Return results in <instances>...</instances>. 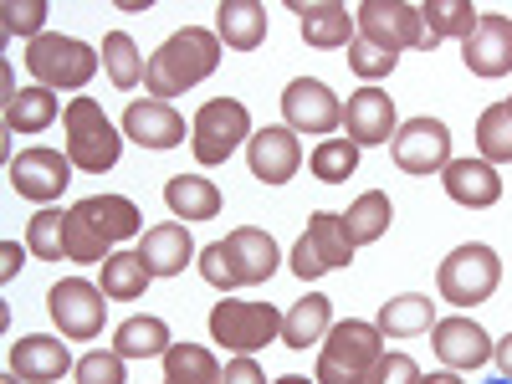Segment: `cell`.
Masks as SVG:
<instances>
[{
  "label": "cell",
  "mask_w": 512,
  "mask_h": 384,
  "mask_svg": "<svg viewBox=\"0 0 512 384\" xmlns=\"http://www.w3.org/2000/svg\"><path fill=\"white\" fill-rule=\"evenodd\" d=\"M477 149H482L487 164H512V108L507 103L482 108V118H477Z\"/></svg>",
  "instance_id": "37"
},
{
  "label": "cell",
  "mask_w": 512,
  "mask_h": 384,
  "mask_svg": "<svg viewBox=\"0 0 512 384\" xmlns=\"http://www.w3.org/2000/svg\"><path fill=\"white\" fill-rule=\"evenodd\" d=\"M292 11L303 16V41H308V47L333 52V47H349V41L359 36L354 31L359 21L349 16V6H338V0H318V6H303V0H297Z\"/></svg>",
  "instance_id": "25"
},
{
  "label": "cell",
  "mask_w": 512,
  "mask_h": 384,
  "mask_svg": "<svg viewBox=\"0 0 512 384\" xmlns=\"http://www.w3.org/2000/svg\"><path fill=\"white\" fill-rule=\"evenodd\" d=\"M169 344H175V338H169V323L154 318V313L128 318V323H118V333H113V349H118L123 359H164Z\"/></svg>",
  "instance_id": "29"
},
{
  "label": "cell",
  "mask_w": 512,
  "mask_h": 384,
  "mask_svg": "<svg viewBox=\"0 0 512 384\" xmlns=\"http://www.w3.org/2000/svg\"><path fill=\"white\" fill-rule=\"evenodd\" d=\"M359 21V36L379 41L384 52H405V47H420V52H431L436 41L425 36V21H420V6H405V0H364V6L354 11Z\"/></svg>",
  "instance_id": "11"
},
{
  "label": "cell",
  "mask_w": 512,
  "mask_h": 384,
  "mask_svg": "<svg viewBox=\"0 0 512 384\" xmlns=\"http://www.w3.org/2000/svg\"><path fill=\"white\" fill-rule=\"evenodd\" d=\"M144 216L128 195H88L67 210V262H108L113 241L139 236Z\"/></svg>",
  "instance_id": "1"
},
{
  "label": "cell",
  "mask_w": 512,
  "mask_h": 384,
  "mask_svg": "<svg viewBox=\"0 0 512 384\" xmlns=\"http://www.w3.org/2000/svg\"><path fill=\"white\" fill-rule=\"evenodd\" d=\"M390 221H395L390 195H384V190H364V195L349 205L344 231H349V241H354V246H369V241H379L384 231H390Z\"/></svg>",
  "instance_id": "33"
},
{
  "label": "cell",
  "mask_w": 512,
  "mask_h": 384,
  "mask_svg": "<svg viewBox=\"0 0 512 384\" xmlns=\"http://www.w3.org/2000/svg\"><path fill=\"white\" fill-rule=\"evenodd\" d=\"M216 67H221V36L205 26H185L149 57L144 88H149V98L164 103V98H180L185 88H195V82H205Z\"/></svg>",
  "instance_id": "2"
},
{
  "label": "cell",
  "mask_w": 512,
  "mask_h": 384,
  "mask_svg": "<svg viewBox=\"0 0 512 384\" xmlns=\"http://www.w3.org/2000/svg\"><path fill=\"white\" fill-rule=\"evenodd\" d=\"M431 297H420V292H405V297H390V303L379 308V318H374V328L384 333V338H415V333H425V328H436L431 323Z\"/></svg>",
  "instance_id": "31"
},
{
  "label": "cell",
  "mask_w": 512,
  "mask_h": 384,
  "mask_svg": "<svg viewBox=\"0 0 512 384\" xmlns=\"http://www.w3.org/2000/svg\"><path fill=\"white\" fill-rule=\"evenodd\" d=\"M492 354H497V364H502V379H512V333L502 338V344H497Z\"/></svg>",
  "instance_id": "45"
},
{
  "label": "cell",
  "mask_w": 512,
  "mask_h": 384,
  "mask_svg": "<svg viewBox=\"0 0 512 384\" xmlns=\"http://www.w3.org/2000/svg\"><path fill=\"white\" fill-rule=\"evenodd\" d=\"M221 384H267V374H262V364H256L251 354H236V359L226 364Z\"/></svg>",
  "instance_id": "43"
},
{
  "label": "cell",
  "mask_w": 512,
  "mask_h": 384,
  "mask_svg": "<svg viewBox=\"0 0 512 384\" xmlns=\"http://www.w3.org/2000/svg\"><path fill=\"white\" fill-rule=\"evenodd\" d=\"M507 108H512V103H507Z\"/></svg>",
  "instance_id": "50"
},
{
  "label": "cell",
  "mask_w": 512,
  "mask_h": 384,
  "mask_svg": "<svg viewBox=\"0 0 512 384\" xmlns=\"http://www.w3.org/2000/svg\"><path fill=\"white\" fill-rule=\"evenodd\" d=\"M246 159H251V175L262 185H287L297 175V164H303V144H297V134L287 123H267L251 134Z\"/></svg>",
  "instance_id": "16"
},
{
  "label": "cell",
  "mask_w": 512,
  "mask_h": 384,
  "mask_svg": "<svg viewBox=\"0 0 512 384\" xmlns=\"http://www.w3.org/2000/svg\"><path fill=\"white\" fill-rule=\"evenodd\" d=\"M349 262H354V241L344 231V216H333V210H313L308 231L297 236V246H292V272L303 282H313V277H323L333 267H349Z\"/></svg>",
  "instance_id": "10"
},
{
  "label": "cell",
  "mask_w": 512,
  "mask_h": 384,
  "mask_svg": "<svg viewBox=\"0 0 512 384\" xmlns=\"http://www.w3.org/2000/svg\"><path fill=\"white\" fill-rule=\"evenodd\" d=\"M431 338H436V354L446 369H482L492 359V338L472 318H441L431 328Z\"/></svg>",
  "instance_id": "22"
},
{
  "label": "cell",
  "mask_w": 512,
  "mask_h": 384,
  "mask_svg": "<svg viewBox=\"0 0 512 384\" xmlns=\"http://www.w3.org/2000/svg\"><path fill=\"white\" fill-rule=\"evenodd\" d=\"M72 185V159L67 149H21L11 159V190L26 195V200H57L62 190Z\"/></svg>",
  "instance_id": "15"
},
{
  "label": "cell",
  "mask_w": 512,
  "mask_h": 384,
  "mask_svg": "<svg viewBox=\"0 0 512 384\" xmlns=\"http://www.w3.org/2000/svg\"><path fill=\"white\" fill-rule=\"evenodd\" d=\"M308 169H313V180H323V185H344L359 169V144L354 139H323L308 154Z\"/></svg>",
  "instance_id": "36"
},
{
  "label": "cell",
  "mask_w": 512,
  "mask_h": 384,
  "mask_svg": "<svg viewBox=\"0 0 512 384\" xmlns=\"http://www.w3.org/2000/svg\"><path fill=\"white\" fill-rule=\"evenodd\" d=\"M210 338L226 344L231 354H256L267 349L272 338H282V313L272 303H236V297H221L210 308Z\"/></svg>",
  "instance_id": "9"
},
{
  "label": "cell",
  "mask_w": 512,
  "mask_h": 384,
  "mask_svg": "<svg viewBox=\"0 0 512 384\" xmlns=\"http://www.w3.org/2000/svg\"><path fill=\"white\" fill-rule=\"evenodd\" d=\"M461 62L477 77H507L512 72V16L482 11L477 31L461 41Z\"/></svg>",
  "instance_id": "17"
},
{
  "label": "cell",
  "mask_w": 512,
  "mask_h": 384,
  "mask_svg": "<svg viewBox=\"0 0 512 384\" xmlns=\"http://www.w3.org/2000/svg\"><path fill=\"white\" fill-rule=\"evenodd\" d=\"M384 344V333L374 323H333L328 338H323V354H318V384H369L374 364H379V349Z\"/></svg>",
  "instance_id": "4"
},
{
  "label": "cell",
  "mask_w": 512,
  "mask_h": 384,
  "mask_svg": "<svg viewBox=\"0 0 512 384\" xmlns=\"http://www.w3.org/2000/svg\"><path fill=\"white\" fill-rule=\"evenodd\" d=\"M415 379H420V364L410 354H379V364L369 374V384H415Z\"/></svg>",
  "instance_id": "42"
},
{
  "label": "cell",
  "mask_w": 512,
  "mask_h": 384,
  "mask_svg": "<svg viewBox=\"0 0 512 384\" xmlns=\"http://www.w3.org/2000/svg\"><path fill=\"white\" fill-rule=\"evenodd\" d=\"M487 384H512V379H487Z\"/></svg>",
  "instance_id": "49"
},
{
  "label": "cell",
  "mask_w": 512,
  "mask_h": 384,
  "mask_svg": "<svg viewBox=\"0 0 512 384\" xmlns=\"http://www.w3.org/2000/svg\"><path fill=\"white\" fill-rule=\"evenodd\" d=\"M0 256H6V267H0V277H16V262H21V246H16V241H6V246H0Z\"/></svg>",
  "instance_id": "44"
},
{
  "label": "cell",
  "mask_w": 512,
  "mask_h": 384,
  "mask_svg": "<svg viewBox=\"0 0 512 384\" xmlns=\"http://www.w3.org/2000/svg\"><path fill=\"white\" fill-rule=\"evenodd\" d=\"M26 67L36 77V88H52V93L72 88L77 93L82 82L98 72V52L88 47V41H77V36L47 31V36H36L31 47H26Z\"/></svg>",
  "instance_id": "6"
},
{
  "label": "cell",
  "mask_w": 512,
  "mask_h": 384,
  "mask_svg": "<svg viewBox=\"0 0 512 384\" xmlns=\"http://www.w3.org/2000/svg\"><path fill=\"white\" fill-rule=\"evenodd\" d=\"M221 359L205 344H169L164 354V384H221Z\"/></svg>",
  "instance_id": "30"
},
{
  "label": "cell",
  "mask_w": 512,
  "mask_h": 384,
  "mask_svg": "<svg viewBox=\"0 0 512 384\" xmlns=\"http://www.w3.org/2000/svg\"><path fill=\"white\" fill-rule=\"evenodd\" d=\"M123 134L139 149H175V144H185V118L159 98H144V103H128Z\"/></svg>",
  "instance_id": "19"
},
{
  "label": "cell",
  "mask_w": 512,
  "mask_h": 384,
  "mask_svg": "<svg viewBox=\"0 0 512 384\" xmlns=\"http://www.w3.org/2000/svg\"><path fill=\"white\" fill-rule=\"evenodd\" d=\"M67 369H77V364H72V354H67L62 338L26 333L21 344H11V374H21L26 384H52V379H62Z\"/></svg>",
  "instance_id": "23"
},
{
  "label": "cell",
  "mask_w": 512,
  "mask_h": 384,
  "mask_svg": "<svg viewBox=\"0 0 512 384\" xmlns=\"http://www.w3.org/2000/svg\"><path fill=\"white\" fill-rule=\"evenodd\" d=\"M344 128H349V139H354L359 149L390 144V139H395V98L379 93V88L349 93V103H344Z\"/></svg>",
  "instance_id": "18"
},
{
  "label": "cell",
  "mask_w": 512,
  "mask_h": 384,
  "mask_svg": "<svg viewBox=\"0 0 512 384\" xmlns=\"http://www.w3.org/2000/svg\"><path fill=\"white\" fill-rule=\"evenodd\" d=\"M420 21H425V36L441 41V36H472L482 11L472 6V0H420Z\"/></svg>",
  "instance_id": "34"
},
{
  "label": "cell",
  "mask_w": 512,
  "mask_h": 384,
  "mask_svg": "<svg viewBox=\"0 0 512 384\" xmlns=\"http://www.w3.org/2000/svg\"><path fill=\"white\" fill-rule=\"evenodd\" d=\"M103 67H108V77H113V88L118 93H128V88H139L144 82V57H139V47H134V36L128 31H108L103 36Z\"/></svg>",
  "instance_id": "35"
},
{
  "label": "cell",
  "mask_w": 512,
  "mask_h": 384,
  "mask_svg": "<svg viewBox=\"0 0 512 384\" xmlns=\"http://www.w3.org/2000/svg\"><path fill=\"white\" fill-rule=\"evenodd\" d=\"M497 282H502V262H497V251L482 246V241L456 246L446 262H441V272H436L441 297H446V303H456V308L487 303V297L497 292Z\"/></svg>",
  "instance_id": "7"
},
{
  "label": "cell",
  "mask_w": 512,
  "mask_h": 384,
  "mask_svg": "<svg viewBox=\"0 0 512 384\" xmlns=\"http://www.w3.org/2000/svg\"><path fill=\"white\" fill-rule=\"evenodd\" d=\"M62 128H67V159H72V169H82V175H103V169L118 164L123 139H118V128L108 123L103 103L72 98L67 113H62Z\"/></svg>",
  "instance_id": "5"
},
{
  "label": "cell",
  "mask_w": 512,
  "mask_h": 384,
  "mask_svg": "<svg viewBox=\"0 0 512 384\" xmlns=\"http://www.w3.org/2000/svg\"><path fill=\"white\" fill-rule=\"evenodd\" d=\"M0 16H6V31L11 36H41V21H47V0H6L0 6Z\"/></svg>",
  "instance_id": "41"
},
{
  "label": "cell",
  "mask_w": 512,
  "mask_h": 384,
  "mask_svg": "<svg viewBox=\"0 0 512 384\" xmlns=\"http://www.w3.org/2000/svg\"><path fill=\"white\" fill-rule=\"evenodd\" d=\"M241 144H251V113L236 98H210L200 103L195 123H190V149L200 164H226Z\"/></svg>",
  "instance_id": "8"
},
{
  "label": "cell",
  "mask_w": 512,
  "mask_h": 384,
  "mask_svg": "<svg viewBox=\"0 0 512 384\" xmlns=\"http://www.w3.org/2000/svg\"><path fill=\"white\" fill-rule=\"evenodd\" d=\"M441 185H446V195H451L456 205H466V210H492V205L502 200V175H497L487 159H451V164L441 169Z\"/></svg>",
  "instance_id": "21"
},
{
  "label": "cell",
  "mask_w": 512,
  "mask_h": 384,
  "mask_svg": "<svg viewBox=\"0 0 512 384\" xmlns=\"http://www.w3.org/2000/svg\"><path fill=\"white\" fill-rule=\"evenodd\" d=\"M72 374H77V384H128L123 354H118V349H93V354H82Z\"/></svg>",
  "instance_id": "40"
},
{
  "label": "cell",
  "mask_w": 512,
  "mask_h": 384,
  "mask_svg": "<svg viewBox=\"0 0 512 384\" xmlns=\"http://www.w3.org/2000/svg\"><path fill=\"white\" fill-rule=\"evenodd\" d=\"M0 384H21V374H6V379H0Z\"/></svg>",
  "instance_id": "48"
},
{
  "label": "cell",
  "mask_w": 512,
  "mask_h": 384,
  "mask_svg": "<svg viewBox=\"0 0 512 384\" xmlns=\"http://www.w3.org/2000/svg\"><path fill=\"white\" fill-rule=\"evenodd\" d=\"M149 282L154 277H149L139 251H113L103 262V297H108V303H134V297H144Z\"/></svg>",
  "instance_id": "32"
},
{
  "label": "cell",
  "mask_w": 512,
  "mask_h": 384,
  "mask_svg": "<svg viewBox=\"0 0 512 384\" xmlns=\"http://www.w3.org/2000/svg\"><path fill=\"white\" fill-rule=\"evenodd\" d=\"M395 62H400V57H395V52H384L379 41H369V36H354V41H349V67H354L364 82L390 77V72H395Z\"/></svg>",
  "instance_id": "39"
},
{
  "label": "cell",
  "mask_w": 512,
  "mask_h": 384,
  "mask_svg": "<svg viewBox=\"0 0 512 384\" xmlns=\"http://www.w3.org/2000/svg\"><path fill=\"white\" fill-rule=\"evenodd\" d=\"M328 328H333V303L323 292H308L303 303H292V313L282 318V344L308 349V344H318V338H328Z\"/></svg>",
  "instance_id": "27"
},
{
  "label": "cell",
  "mask_w": 512,
  "mask_h": 384,
  "mask_svg": "<svg viewBox=\"0 0 512 384\" xmlns=\"http://www.w3.org/2000/svg\"><path fill=\"white\" fill-rule=\"evenodd\" d=\"M164 205L175 210V221H216L221 216V190L200 175H175L164 185Z\"/></svg>",
  "instance_id": "26"
},
{
  "label": "cell",
  "mask_w": 512,
  "mask_h": 384,
  "mask_svg": "<svg viewBox=\"0 0 512 384\" xmlns=\"http://www.w3.org/2000/svg\"><path fill=\"white\" fill-rule=\"evenodd\" d=\"M139 256H144L149 277H180L190 262H200V251H195V241H190V226H180V221L149 226L144 241H139Z\"/></svg>",
  "instance_id": "20"
},
{
  "label": "cell",
  "mask_w": 512,
  "mask_h": 384,
  "mask_svg": "<svg viewBox=\"0 0 512 384\" xmlns=\"http://www.w3.org/2000/svg\"><path fill=\"white\" fill-rule=\"evenodd\" d=\"M277 384H318V379H303V374H282Z\"/></svg>",
  "instance_id": "47"
},
{
  "label": "cell",
  "mask_w": 512,
  "mask_h": 384,
  "mask_svg": "<svg viewBox=\"0 0 512 384\" xmlns=\"http://www.w3.org/2000/svg\"><path fill=\"white\" fill-rule=\"evenodd\" d=\"M26 251L41 262H62L67 256V210H36L26 226Z\"/></svg>",
  "instance_id": "38"
},
{
  "label": "cell",
  "mask_w": 512,
  "mask_h": 384,
  "mask_svg": "<svg viewBox=\"0 0 512 384\" xmlns=\"http://www.w3.org/2000/svg\"><path fill=\"white\" fill-rule=\"evenodd\" d=\"M395 164L405 175H441L451 164V128L441 118H410L395 134Z\"/></svg>",
  "instance_id": "14"
},
{
  "label": "cell",
  "mask_w": 512,
  "mask_h": 384,
  "mask_svg": "<svg viewBox=\"0 0 512 384\" xmlns=\"http://www.w3.org/2000/svg\"><path fill=\"white\" fill-rule=\"evenodd\" d=\"M277 241L267 231H256V226H236L226 241H210L200 246V277L210 287H251V282H267L277 272Z\"/></svg>",
  "instance_id": "3"
},
{
  "label": "cell",
  "mask_w": 512,
  "mask_h": 384,
  "mask_svg": "<svg viewBox=\"0 0 512 384\" xmlns=\"http://www.w3.org/2000/svg\"><path fill=\"white\" fill-rule=\"evenodd\" d=\"M282 113H287L292 134H333V128L344 123V103H338L333 88L318 77H292L287 93H282Z\"/></svg>",
  "instance_id": "13"
},
{
  "label": "cell",
  "mask_w": 512,
  "mask_h": 384,
  "mask_svg": "<svg viewBox=\"0 0 512 384\" xmlns=\"http://www.w3.org/2000/svg\"><path fill=\"white\" fill-rule=\"evenodd\" d=\"M415 384H461V374H456V369H446V374H420Z\"/></svg>",
  "instance_id": "46"
},
{
  "label": "cell",
  "mask_w": 512,
  "mask_h": 384,
  "mask_svg": "<svg viewBox=\"0 0 512 384\" xmlns=\"http://www.w3.org/2000/svg\"><path fill=\"white\" fill-rule=\"evenodd\" d=\"M267 6L262 0H221L216 6V36H221V47L231 52H256L267 41Z\"/></svg>",
  "instance_id": "24"
},
{
  "label": "cell",
  "mask_w": 512,
  "mask_h": 384,
  "mask_svg": "<svg viewBox=\"0 0 512 384\" xmlns=\"http://www.w3.org/2000/svg\"><path fill=\"white\" fill-rule=\"evenodd\" d=\"M57 113H67L57 103L52 88H21L6 98V134H41L47 123H57Z\"/></svg>",
  "instance_id": "28"
},
{
  "label": "cell",
  "mask_w": 512,
  "mask_h": 384,
  "mask_svg": "<svg viewBox=\"0 0 512 384\" xmlns=\"http://www.w3.org/2000/svg\"><path fill=\"white\" fill-rule=\"evenodd\" d=\"M47 308H52V323L62 328V338L82 344V338H98V333H103L108 297H103V287H93L88 277H62V282L47 292Z\"/></svg>",
  "instance_id": "12"
}]
</instances>
